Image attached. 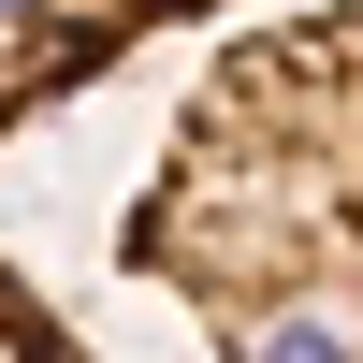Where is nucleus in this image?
Segmentation results:
<instances>
[{
  "label": "nucleus",
  "instance_id": "7ed1b4c3",
  "mask_svg": "<svg viewBox=\"0 0 363 363\" xmlns=\"http://www.w3.org/2000/svg\"><path fill=\"white\" fill-rule=\"evenodd\" d=\"M0 363H102V349H87V335H73V320H58V306H44V291H29V277H15V262H0Z\"/></svg>",
  "mask_w": 363,
  "mask_h": 363
},
{
  "label": "nucleus",
  "instance_id": "f03ea898",
  "mask_svg": "<svg viewBox=\"0 0 363 363\" xmlns=\"http://www.w3.org/2000/svg\"><path fill=\"white\" fill-rule=\"evenodd\" d=\"M218 15V0H0V131H29V116L87 102L102 73H131L160 29Z\"/></svg>",
  "mask_w": 363,
  "mask_h": 363
},
{
  "label": "nucleus",
  "instance_id": "f257e3e1",
  "mask_svg": "<svg viewBox=\"0 0 363 363\" xmlns=\"http://www.w3.org/2000/svg\"><path fill=\"white\" fill-rule=\"evenodd\" d=\"M116 262L218 363H363V0L262 15L189 73Z\"/></svg>",
  "mask_w": 363,
  "mask_h": 363
}]
</instances>
